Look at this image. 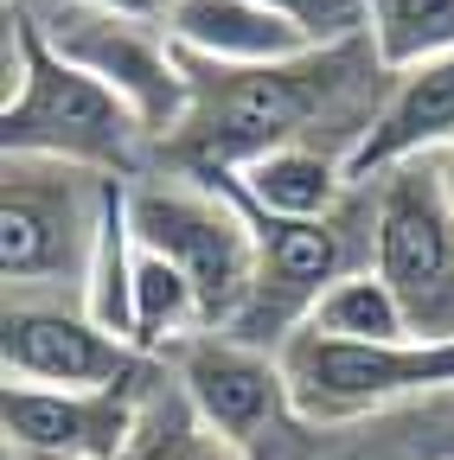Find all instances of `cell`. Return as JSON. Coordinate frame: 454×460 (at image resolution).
<instances>
[{"label":"cell","mask_w":454,"mask_h":460,"mask_svg":"<svg viewBox=\"0 0 454 460\" xmlns=\"http://www.w3.org/2000/svg\"><path fill=\"white\" fill-rule=\"evenodd\" d=\"M186 71L192 109L160 147L174 172H231L269 147H333L352 160L390 90V65L378 58L371 32L346 45H307L281 65L186 58Z\"/></svg>","instance_id":"6da1fadb"},{"label":"cell","mask_w":454,"mask_h":460,"mask_svg":"<svg viewBox=\"0 0 454 460\" xmlns=\"http://www.w3.org/2000/svg\"><path fill=\"white\" fill-rule=\"evenodd\" d=\"M0 154L71 160V166L116 172V180H141V172H154L160 141L109 84L65 65L39 39V26L7 0V32H0Z\"/></svg>","instance_id":"7a4b0ae2"},{"label":"cell","mask_w":454,"mask_h":460,"mask_svg":"<svg viewBox=\"0 0 454 460\" xmlns=\"http://www.w3.org/2000/svg\"><path fill=\"white\" fill-rule=\"evenodd\" d=\"M129 217L147 250H160L166 262H180L192 275L205 332H231L256 295V269H263V237H256L250 205L218 172L154 166L141 180H129Z\"/></svg>","instance_id":"3957f363"},{"label":"cell","mask_w":454,"mask_h":460,"mask_svg":"<svg viewBox=\"0 0 454 460\" xmlns=\"http://www.w3.org/2000/svg\"><path fill=\"white\" fill-rule=\"evenodd\" d=\"M0 275L7 295H45L58 301L65 288H84L116 172L71 166V160H32L0 154Z\"/></svg>","instance_id":"277c9868"},{"label":"cell","mask_w":454,"mask_h":460,"mask_svg":"<svg viewBox=\"0 0 454 460\" xmlns=\"http://www.w3.org/2000/svg\"><path fill=\"white\" fill-rule=\"evenodd\" d=\"M295 422L301 429H352L390 416L404 402L454 396V345L448 339H326L295 326L281 345Z\"/></svg>","instance_id":"5b68a950"},{"label":"cell","mask_w":454,"mask_h":460,"mask_svg":"<svg viewBox=\"0 0 454 460\" xmlns=\"http://www.w3.org/2000/svg\"><path fill=\"white\" fill-rule=\"evenodd\" d=\"M13 7L39 26V39L65 65H77L96 84L116 90L160 147L174 141V128L192 109V71H186V51L174 45L160 13L96 7V0H13Z\"/></svg>","instance_id":"8992f818"},{"label":"cell","mask_w":454,"mask_h":460,"mask_svg":"<svg viewBox=\"0 0 454 460\" xmlns=\"http://www.w3.org/2000/svg\"><path fill=\"white\" fill-rule=\"evenodd\" d=\"M371 269L404 301L416 339L454 345V199L435 160H410L371 180Z\"/></svg>","instance_id":"52a82bcc"},{"label":"cell","mask_w":454,"mask_h":460,"mask_svg":"<svg viewBox=\"0 0 454 460\" xmlns=\"http://www.w3.org/2000/svg\"><path fill=\"white\" fill-rule=\"evenodd\" d=\"M250 217L263 237V269H256V295L244 320L231 326V339L281 352L289 332L307 326L314 301L339 275L371 269V186H352V199L326 217H263V211Z\"/></svg>","instance_id":"ba28073f"},{"label":"cell","mask_w":454,"mask_h":460,"mask_svg":"<svg viewBox=\"0 0 454 460\" xmlns=\"http://www.w3.org/2000/svg\"><path fill=\"white\" fill-rule=\"evenodd\" d=\"M166 365H174L199 422L244 454H269L281 441V429L295 422L289 371H281V352H269V345H250L231 332H199V339L174 345Z\"/></svg>","instance_id":"9c48e42d"},{"label":"cell","mask_w":454,"mask_h":460,"mask_svg":"<svg viewBox=\"0 0 454 460\" xmlns=\"http://www.w3.org/2000/svg\"><path fill=\"white\" fill-rule=\"evenodd\" d=\"M160 358L141 345L96 326L84 307L45 301V295H7V326H0V371L7 384H39V390H109L135 384Z\"/></svg>","instance_id":"30bf717a"},{"label":"cell","mask_w":454,"mask_h":460,"mask_svg":"<svg viewBox=\"0 0 454 460\" xmlns=\"http://www.w3.org/2000/svg\"><path fill=\"white\" fill-rule=\"evenodd\" d=\"M166 358L135 377V384H109V390H39V384H7L0 422H7V447L26 460H122L135 429H141V402Z\"/></svg>","instance_id":"8fae6325"},{"label":"cell","mask_w":454,"mask_h":460,"mask_svg":"<svg viewBox=\"0 0 454 460\" xmlns=\"http://www.w3.org/2000/svg\"><path fill=\"white\" fill-rule=\"evenodd\" d=\"M448 147H454V51L423 58L410 71H390L384 109L371 115V128L352 147L346 172H352V186H371L378 172L410 166V160H435Z\"/></svg>","instance_id":"7c38bea8"},{"label":"cell","mask_w":454,"mask_h":460,"mask_svg":"<svg viewBox=\"0 0 454 460\" xmlns=\"http://www.w3.org/2000/svg\"><path fill=\"white\" fill-rule=\"evenodd\" d=\"M160 20L174 45L205 65H281L307 51V39L263 0H166Z\"/></svg>","instance_id":"4fadbf2b"},{"label":"cell","mask_w":454,"mask_h":460,"mask_svg":"<svg viewBox=\"0 0 454 460\" xmlns=\"http://www.w3.org/2000/svg\"><path fill=\"white\" fill-rule=\"evenodd\" d=\"M218 180L263 217H326L352 199L346 154L333 147H269L231 172H218Z\"/></svg>","instance_id":"5bb4252c"},{"label":"cell","mask_w":454,"mask_h":460,"mask_svg":"<svg viewBox=\"0 0 454 460\" xmlns=\"http://www.w3.org/2000/svg\"><path fill=\"white\" fill-rule=\"evenodd\" d=\"M141 243V237H135ZM205 332V307H199V288L180 262H166L160 250H135V345L147 358H166L174 345Z\"/></svg>","instance_id":"9a60e30c"},{"label":"cell","mask_w":454,"mask_h":460,"mask_svg":"<svg viewBox=\"0 0 454 460\" xmlns=\"http://www.w3.org/2000/svg\"><path fill=\"white\" fill-rule=\"evenodd\" d=\"M307 326L326 332V339H416L410 320H404V301L390 295V281H384L378 269L339 275L326 295L314 301Z\"/></svg>","instance_id":"2e32d148"},{"label":"cell","mask_w":454,"mask_h":460,"mask_svg":"<svg viewBox=\"0 0 454 460\" xmlns=\"http://www.w3.org/2000/svg\"><path fill=\"white\" fill-rule=\"evenodd\" d=\"M365 13H371L365 32L390 71L454 51V0H365Z\"/></svg>","instance_id":"e0dca14e"},{"label":"cell","mask_w":454,"mask_h":460,"mask_svg":"<svg viewBox=\"0 0 454 460\" xmlns=\"http://www.w3.org/2000/svg\"><path fill=\"white\" fill-rule=\"evenodd\" d=\"M199 435H205V422H199V410L186 402L174 365H166V371L154 377L147 402H141V429H135V441H129L122 460H192Z\"/></svg>","instance_id":"ac0fdd59"},{"label":"cell","mask_w":454,"mask_h":460,"mask_svg":"<svg viewBox=\"0 0 454 460\" xmlns=\"http://www.w3.org/2000/svg\"><path fill=\"white\" fill-rule=\"evenodd\" d=\"M263 7H275L307 45H346V39H365L371 26L365 0H263Z\"/></svg>","instance_id":"d6986e66"},{"label":"cell","mask_w":454,"mask_h":460,"mask_svg":"<svg viewBox=\"0 0 454 460\" xmlns=\"http://www.w3.org/2000/svg\"><path fill=\"white\" fill-rule=\"evenodd\" d=\"M192 460H250V454H244V447H231L224 435H211V429H205V435H199V447H192Z\"/></svg>","instance_id":"ffe728a7"},{"label":"cell","mask_w":454,"mask_h":460,"mask_svg":"<svg viewBox=\"0 0 454 460\" xmlns=\"http://www.w3.org/2000/svg\"><path fill=\"white\" fill-rule=\"evenodd\" d=\"M96 7H129V13H160V0H96Z\"/></svg>","instance_id":"44dd1931"},{"label":"cell","mask_w":454,"mask_h":460,"mask_svg":"<svg viewBox=\"0 0 454 460\" xmlns=\"http://www.w3.org/2000/svg\"><path fill=\"white\" fill-rule=\"evenodd\" d=\"M435 166H441V186H448V199H454V147H448V154H435Z\"/></svg>","instance_id":"7402d4cb"},{"label":"cell","mask_w":454,"mask_h":460,"mask_svg":"<svg viewBox=\"0 0 454 460\" xmlns=\"http://www.w3.org/2000/svg\"><path fill=\"white\" fill-rule=\"evenodd\" d=\"M160 7H166V0H160Z\"/></svg>","instance_id":"603a6c76"},{"label":"cell","mask_w":454,"mask_h":460,"mask_svg":"<svg viewBox=\"0 0 454 460\" xmlns=\"http://www.w3.org/2000/svg\"><path fill=\"white\" fill-rule=\"evenodd\" d=\"M448 460H454V454H448Z\"/></svg>","instance_id":"cb8c5ba5"}]
</instances>
